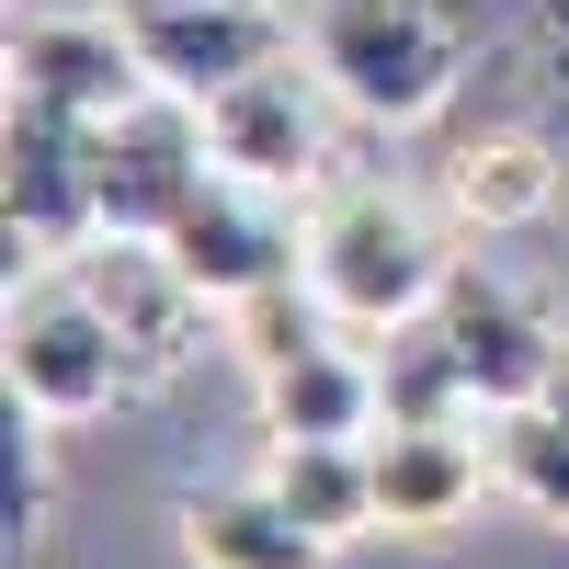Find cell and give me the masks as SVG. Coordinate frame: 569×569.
<instances>
[{
  "label": "cell",
  "mask_w": 569,
  "mask_h": 569,
  "mask_svg": "<svg viewBox=\"0 0 569 569\" xmlns=\"http://www.w3.org/2000/svg\"><path fill=\"white\" fill-rule=\"evenodd\" d=\"M12 103H46V114H80L103 126L126 103H149V69H137V34L126 23H23L12 34Z\"/></svg>",
  "instance_id": "9"
},
{
  "label": "cell",
  "mask_w": 569,
  "mask_h": 569,
  "mask_svg": "<svg viewBox=\"0 0 569 569\" xmlns=\"http://www.w3.org/2000/svg\"><path fill=\"white\" fill-rule=\"evenodd\" d=\"M547 410H569V365H558V388H547Z\"/></svg>",
  "instance_id": "19"
},
{
  "label": "cell",
  "mask_w": 569,
  "mask_h": 569,
  "mask_svg": "<svg viewBox=\"0 0 569 569\" xmlns=\"http://www.w3.org/2000/svg\"><path fill=\"white\" fill-rule=\"evenodd\" d=\"M91 228H103L91 217V126L46 114V103H12V240L69 251Z\"/></svg>",
  "instance_id": "13"
},
{
  "label": "cell",
  "mask_w": 569,
  "mask_h": 569,
  "mask_svg": "<svg viewBox=\"0 0 569 569\" xmlns=\"http://www.w3.org/2000/svg\"><path fill=\"white\" fill-rule=\"evenodd\" d=\"M114 23L137 34V69L171 103H217L228 80H251L284 58L273 0H114Z\"/></svg>",
  "instance_id": "7"
},
{
  "label": "cell",
  "mask_w": 569,
  "mask_h": 569,
  "mask_svg": "<svg viewBox=\"0 0 569 569\" xmlns=\"http://www.w3.org/2000/svg\"><path fill=\"white\" fill-rule=\"evenodd\" d=\"M137 388V342L80 273H34L12 297V399L46 421H91Z\"/></svg>",
  "instance_id": "3"
},
{
  "label": "cell",
  "mask_w": 569,
  "mask_h": 569,
  "mask_svg": "<svg viewBox=\"0 0 569 569\" xmlns=\"http://www.w3.org/2000/svg\"><path fill=\"white\" fill-rule=\"evenodd\" d=\"M445 182H456V206L479 228H512V217H536L558 194V160H547V137H467Z\"/></svg>",
  "instance_id": "16"
},
{
  "label": "cell",
  "mask_w": 569,
  "mask_h": 569,
  "mask_svg": "<svg viewBox=\"0 0 569 569\" xmlns=\"http://www.w3.org/2000/svg\"><path fill=\"white\" fill-rule=\"evenodd\" d=\"M558 228H569V194H558Z\"/></svg>",
  "instance_id": "20"
},
{
  "label": "cell",
  "mask_w": 569,
  "mask_h": 569,
  "mask_svg": "<svg viewBox=\"0 0 569 569\" xmlns=\"http://www.w3.org/2000/svg\"><path fill=\"white\" fill-rule=\"evenodd\" d=\"M308 297L342 330H410L445 308V228L388 182H342L308 206Z\"/></svg>",
  "instance_id": "1"
},
{
  "label": "cell",
  "mask_w": 569,
  "mask_h": 569,
  "mask_svg": "<svg viewBox=\"0 0 569 569\" xmlns=\"http://www.w3.org/2000/svg\"><path fill=\"white\" fill-rule=\"evenodd\" d=\"M376 421H388V376H376V353H353L342 330H319L308 353L262 365V433L273 445H365Z\"/></svg>",
  "instance_id": "10"
},
{
  "label": "cell",
  "mask_w": 569,
  "mask_h": 569,
  "mask_svg": "<svg viewBox=\"0 0 569 569\" xmlns=\"http://www.w3.org/2000/svg\"><path fill=\"white\" fill-rule=\"evenodd\" d=\"M262 479H273L284 512H297L308 536H330V547L376 525V467H365V445H273Z\"/></svg>",
  "instance_id": "15"
},
{
  "label": "cell",
  "mask_w": 569,
  "mask_h": 569,
  "mask_svg": "<svg viewBox=\"0 0 569 569\" xmlns=\"http://www.w3.org/2000/svg\"><path fill=\"white\" fill-rule=\"evenodd\" d=\"M365 467H376V525L399 536H445L479 501V479H501L490 433H467V410H388L365 433Z\"/></svg>",
  "instance_id": "8"
},
{
  "label": "cell",
  "mask_w": 569,
  "mask_h": 569,
  "mask_svg": "<svg viewBox=\"0 0 569 569\" xmlns=\"http://www.w3.org/2000/svg\"><path fill=\"white\" fill-rule=\"evenodd\" d=\"M91 297L114 308V330L137 342V365H171L182 342H194V319H206V297H194V273H182L160 240H114V228H91L80 240V262H69Z\"/></svg>",
  "instance_id": "12"
},
{
  "label": "cell",
  "mask_w": 569,
  "mask_h": 569,
  "mask_svg": "<svg viewBox=\"0 0 569 569\" xmlns=\"http://www.w3.org/2000/svg\"><path fill=\"white\" fill-rule=\"evenodd\" d=\"M182 558L194 569H330V536H308L273 479H228L182 501Z\"/></svg>",
  "instance_id": "14"
},
{
  "label": "cell",
  "mask_w": 569,
  "mask_h": 569,
  "mask_svg": "<svg viewBox=\"0 0 569 569\" xmlns=\"http://www.w3.org/2000/svg\"><path fill=\"white\" fill-rule=\"evenodd\" d=\"M206 171H217V149H206V103L149 91V103H126V114L91 126V217H103L114 240H171V217L194 206Z\"/></svg>",
  "instance_id": "4"
},
{
  "label": "cell",
  "mask_w": 569,
  "mask_h": 569,
  "mask_svg": "<svg viewBox=\"0 0 569 569\" xmlns=\"http://www.w3.org/2000/svg\"><path fill=\"white\" fill-rule=\"evenodd\" d=\"M160 251L194 273V297H206V308H251L262 284L308 273V217H297V194H273V182L206 171V182H194V206L171 217V240H160Z\"/></svg>",
  "instance_id": "5"
},
{
  "label": "cell",
  "mask_w": 569,
  "mask_h": 569,
  "mask_svg": "<svg viewBox=\"0 0 569 569\" xmlns=\"http://www.w3.org/2000/svg\"><path fill=\"white\" fill-rule=\"evenodd\" d=\"M308 69L342 91L365 126H421L467 69V34L445 0H319L308 12Z\"/></svg>",
  "instance_id": "2"
},
{
  "label": "cell",
  "mask_w": 569,
  "mask_h": 569,
  "mask_svg": "<svg viewBox=\"0 0 569 569\" xmlns=\"http://www.w3.org/2000/svg\"><path fill=\"white\" fill-rule=\"evenodd\" d=\"M433 342H445V365H456V388H467V410H479V421L536 410V399L558 388V365H569V353H558V342H547V330L512 308V297H490V284H467V297L445 308Z\"/></svg>",
  "instance_id": "11"
},
{
  "label": "cell",
  "mask_w": 569,
  "mask_h": 569,
  "mask_svg": "<svg viewBox=\"0 0 569 569\" xmlns=\"http://www.w3.org/2000/svg\"><path fill=\"white\" fill-rule=\"evenodd\" d=\"M330 103H342V91H330L319 69H297V46H284L273 69L228 80L217 103H206V149H217V171H240V182L308 194L319 160H330Z\"/></svg>",
  "instance_id": "6"
},
{
  "label": "cell",
  "mask_w": 569,
  "mask_h": 569,
  "mask_svg": "<svg viewBox=\"0 0 569 569\" xmlns=\"http://www.w3.org/2000/svg\"><path fill=\"white\" fill-rule=\"evenodd\" d=\"M0 525L34 536L46 525V410L12 399V421H0Z\"/></svg>",
  "instance_id": "18"
},
{
  "label": "cell",
  "mask_w": 569,
  "mask_h": 569,
  "mask_svg": "<svg viewBox=\"0 0 569 569\" xmlns=\"http://www.w3.org/2000/svg\"><path fill=\"white\" fill-rule=\"evenodd\" d=\"M490 467H501V490L547 512V525H569V410H501L490 421Z\"/></svg>",
  "instance_id": "17"
}]
</instances>
